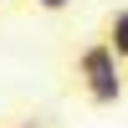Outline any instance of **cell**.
I'll use <instances>...</instances> for the list:
<instances>
[{
	"instance_id": "obj_5",
	"label": "cell",
	"mask_w": 128,
	"mask_h": 128,
	"mask_svg": "<svg viewBox=\"0 0 128 128\" xmlns=\"http://www.w3.org/2000/svg\"><path fill=\"white\" fill-rule=\"evenodd\" d=\"M0 5H5V0H0Z\"/></svg>"
},
{
	"instance_id": "obj_1",
	"label": "cell",
	"mask_w": 128,
	"mask_h": 128,
	"mask_svg": "<svg viewBox=\"0 0 128 128\" xmlns=\"http://www.w3.org/2000/svg\"><path fill=\"white\" fill-rule=\"evenodd\" d=\"M77 82H82V92H87V102H98V108H113V102L123 98V87H128L123 62H118V51H113L108 41H87V46L77 51Z\"/></svg>"
},
{
	"instance_id": "obj_3",
	"label": "cell",
	"mask_w": 128,
	"mask_h": 128,
	"mask_svg": "<svg viewBox=\"0 0 128 128\" xmlns=\"http://www.w3.org/2000/svg\"><path fill=\"white\" fill-rule=\"evenodd\" d=\"M36 5H41V10H51V16H56V10H67L72 0H36Z\"/></svg>"
},
{
	"instance_id": "obj_4",
	"label": "cell",
	"mask_w": 128,
	"mask_h": 128,
	"mask_svg": "<svg viewBox=\"0 0 128 128\" xmlns=\"http://www.w3.org/2000/svg\"><path fill=\"white\" fill-rule=\"evenodd\" d=\"M16 128H36V123H16Z\"/></svg>"
},
{
	"instance_id": "obj_2",
	"label": "cell",
	"mask_w": 128,
	"mask_h": 128,
	"mask_svg": "<svg viewBox=\"0 0 128 128\" xmlns=\"http://www.w3.org/2000/svg\"><path fill=\"white\" fill-rule=\"evenodd\" d=\"M102 41L118 51V62H128V5H123V10H113V20H108V36H102Z\"/></svg>"
}]
</instances>
